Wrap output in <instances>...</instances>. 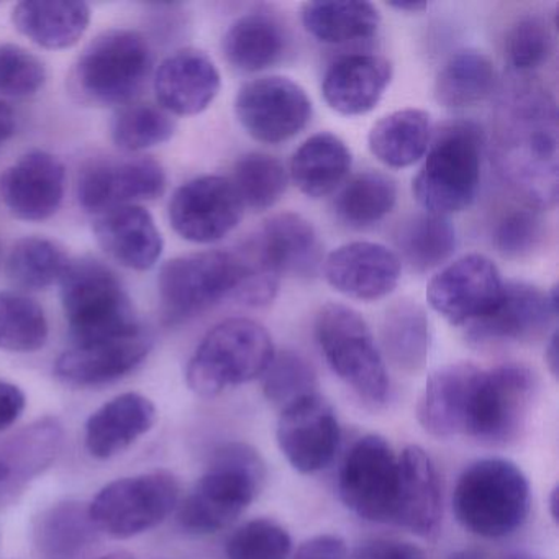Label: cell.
Here are the masks:
<instances>
[{"instance_id":"6da1fadb","label":"cell","mask_w":559,"mask_h":559,"mask_svg":"<svg viewBox=\"0 0 559 559\" xmlns=\"http://www.w3.org/2000/svg\"><path fill=\"white\" fill-rule=\"evenodd\" d=\"M558 107L533 76L509 81L497 103L492 163L499 178L532 211L558 202Z\"/></svg>"},{"instance_id":"7a4b0ae2","label":"cell","mask_w":559,"mask_h":559,"mask_svg":"<svg viewBox=\"0 0 559 559\" xmlns=\"http://www.w3.org/2000/svg\"><path fill=\"white\" fill-rule=\"evenodd\" d=\"M266 476L260 451L247 443L225 444L179 507V523L195 535L228 528L257 499Z\"/></svg>"},{"instance_id":"3957f363","label":"cell","mask_w":559,"mask_h":559,"mask_svg":"<svg viewBox=\"0 0 559 559\" xmlns=\"http://www.w3.org/2000/svg\"><path fill=\"white\" fill-rule=\"evenodd\" d=\"M532 506L528 477L512 461L483 457L457 477L453 512L457 522L483 538H503L525 523Z\"/></svg>"},{"instance_id":"277c9868","label":"cell","mask_w":559,"mask_h":559,"mask_svg":"<svg viewBox=\"0 0 559 559\" xmlns=\"http://www.w3.org/2000/svg\"><path fill=\"white\" fill-rule=\"evenodd\" d=\"M483 130L469 120L447 123L425 153L412 192L427 214L448 217L466 211L480 186Z\"/></svg>"},{"instance_id":"5b68a950","label":"cell","mask_w":559,"mask_h":559,"mask_svg":"<svg viewBox=\"0 0 559 559\" xmlns=\"http://www.w3.org/2000/svg\"><path fill=\"white\" fill-rule=\"evenodd\" d=\"M153 71V53L139 32L110 31L78 58L70 74L71 94L87 106L132 103Z\"/></svg>"},{"instance_id":"8992f818","label":"cell","mask_w":559,"mask_h":559,"mask_svg":"<svg viewBox=\"0 0 559 559\" xmlns=\"http://www.w3.org/2000/svg\"><path fill=\"white\" fill-rule=\"evenodd\" d=\"M273 338L261 323L235 317L215 325L192 355L186 371L191 391L212 399L261 378L274 358Z\"/></svg>"},{"instance_id":"52a82bcc","label":"cell","mask_w":559,"mask_h":559,"mask_svg":"<svg viewBox=\"0 0 559 559\" xmlns=\"http://www.w3.org/2000/svg\"><path fill=\"white\" fill-rule=\"evenodd\" d=\"M60 283L61 302L74 342H103L142 330L129 294L99 261H70Z\"/></svg>"},{"instance_id":"ba28073f","label":"cell","mask_w":559,"mask_h":559,"mask_svg":"<svg viewBox=\"0 0 559 559\" xmlns=\"http://www.w3.org/2000/svg\"><path fill=\"white\" fill-rule=\"evenodd\" d=\"M320 349L332 371L369 404L389 394L384 358L361 313L342 304H326L316 322Z\"/></svg>"},{"instance_id":"9c48e42d","label":"cell","mask_w":559,"mask_h":559,"mask_svg":"<svg viewBox=\"0 0 559 559\" xmlns=\"http://www.w3.org/2000/svg\"><path fill=\"white\" fill-rule=\"evenodd\" d=\"M178 502V479L162 469L107 484L87 506V512L97 532L126 539L165 522Z\"/></svg>"},{"instance_id":"30bf717a","label":"cell","mask_w":559,"mask_h":559,"mask_svg":"<svg viewBox=\"0 0 559 559\" xmlns=\"http://www.w3.org/2000/svg\"><path fill=\"white\" fill-rule=\"evenodd\" d=\"M243 276L237 250L175 258L159 273L163 309L171 322L191 319L227 297L234 299Z\"/></svg>"},{"instance_id":"8fae6325","label":"cell","mask_w":559,"mask_h":559,"mask_svg":"<svg viewBox=\"0 0 559 559\" xmlns=\"http://www.w3.org/2000/svg\"><path fill=\"white\" fill-rule=\"evenodd\" d=\"M397 479L394 448L381 435H366L353 444L340 467V499L359 519L392 522Z\"/></svg>"},{"instance_id":"7c38bea8","label":"cell","mask_w":559,"mask_h":559,"mask_svg":"<svg viewBox=\"0 0 559 559\" xmlns=\"http://www.w3.org/2000/svg\"><path fill=\"white\" fill-rule=\"evenodd\" d=\"M536 388L535 372L520 362L484 371L467 437L489 444L516 440L528 420Z\"/></svg>"},{"instance_id":"4fadbf2b","label":"cell","mask_w":559,"mask_h":559,"mask_svg":"<svg viewBox=\"0 0 559 559\" xmlns=\"http://www.w3.org/2000/svg\"><path fill=\"white\" fill-rule=\"evenodd\" d=\"M235 112L254 140L280 145L302 132L312 119V100L289 78L266 76L241 87Z\"/></svg>"},{"instance_id":"5bb4252c","label":"cell","mask_w":559,"mask_h":559,"mask_svg":"<svg viewBox=\"0 0 559 559\" xmlns=\"http://www.w3.org/2000/svg\"><path fill=\"white\" fill-rule=\"evenodd\" d=\"M499 267L473 253L438 271L427 286V300L451 325H467L492 312L503 293Z\"/></svg>"},{"instance_id":"9a60e30c","label":"cell","mask_w":559,"mask_h":559,"mask_svg":"<svg viewBox=\"0 0 559 559\" xmlns=\"http://www.w3.org/2000/svg\"><path fill=\"white\" fill-rule=\"evenodd\" d=\"M245 205L234 182L224 176H202L178 189L169 202V222L192 243H214L240 224Z\"/></svg>"},{"instance_id":"2e32d148","label":"cell","mask_w":559,"mask_h":559,"mask_svg":"<svg viewBox=\"0 0 559 559\" xmlns=\"http://www.w3.org/2000/svg\"><path fill=\"white\" fill-rule=\"evenodd\" d=\"M335 408L320 392L306 395L281 411L276 438L294 469L312 474L329 466L338 450Z\"/></svg>"},{"instance_id":"e0dca14e","label":"cell","mask_w":559,"mask_h":559,"mask_svg":"<svg viewBox=\"0 0 559 559\" xmlns=\"http://www.w3.org/2000/svg\"><path fill=\"white\" fill-rule=\"evenodd\" d=\"M483 372L479 366L466 361L431 372L417 407L418 421L427 433L437 438L467 437Z\"/></svg>"},{"instance_id":"ac0fdd59","label":"cell","mask_w":559,"mask_h":559,"mask_svg":"<svg viewBox=\"0 0 559 559\" xmlns=\"http://www.w3.org/2000/svg\"><path fill=\"white\" fill-rule=\"evenodd\" d=\"M326 283L349 299H384L401 280V258L381 243L353 241L333 250L322 263Z\"/></svg>"},{"instance_id":"d6986e66","label":"cell","mask_w":559,"mask_h":559,"mask_svg":"<svg viewBox=\"0 0 559 559\" xmlns=\"http://www.w3.org/2000/svg\"><path fill=\"white\" fill-rule=\"evenodd\" d=\"M150 352L152 338L143 329L120 338L74 343L58 358L55 374L73 388H99L135 371Z\"/></svg>"},{"instance_id":"ffe728a7","label":"cell","mask_w":559,"mask_h":559,"mask_svg":"<svg viewBox=\"0 0 559 559\" xmlns=\"http://www.w3.org/2000/svg\"><path fill=\"white\" fill-rule=\"evenodd\" d=\"M166 189V175L155 159L136 158L94 165L78 186L80 204L87 212L103 214L122 205L155 201Z\"/></svg>"},{"instance_id":"44dd1931","label":"cell","mask_w":559,"mask_h":559,"mask_svg":"<svg viewBox=\"0 0 559 559\" xmlns=\"http://www.w3.org/2000/svg\"><path fill=\"white\" fill-rule=\"evenodd\" d=\"M61 447L63 427L53 417L0 438V509L14 502L55 463Z\"/></svg>"},{"instance_id":"7402d4cb","label":"cell","mask_w":559,"mask_h":559,"mask_svg":"<svg viewBox=\"0 0 559 559\" xmlns=\"http://www.w3.org/2000/svg\"><path fill=\"white\" fill-rule=\"evenodd\" d=\"M254 257L274 276L312 277L322 261V245L316 228L294 212L274 215L248 238Z\"/></svg>"},{"instance_id":"603a6c76","label":"cell","mask_w":559,"mask_h":559,"mask_svg":"<svg viewBox=\"0 0 559 559\" xmlns=\"http://www.w3.org/2000/svg\"><path fill=\"white\" fill-rule=\"evenodd\" d=\"M67 171L57 156L32 152L0 178V195L9 211L25 222L53 217L64 198Z\"/></svg>"},{"instance_id":"cb8c5ba5","label":"cell","mask_w":559,"mask_h":559,"mask_svg":"<svg viewBox=\"0 0 559 559\" xmlns=\"http://www.w3.org/2000/svg\"><path fill=\"white\" fill-rule=\"evenodd\" d=\"M221 73L212 58L195 48H185L166 58L155 74L159 106L175 116L204 112L221 93Z\"/></svg>"},{"instance_id":"d4e9b609","label":"cell","mask_w":559,"mask_h":559,"mask_svg":"<svg viewBox=\"0 0 559 559\" xmlns=\"http://www.w3.org/2000/svg\"><path fill=\"white\" fill-rule=\"evenodd\" d=\"M441 486L427 451L411 444L399 454L397 493L392 522L415 535H433L441 522Z\"/></svg>"},{"instance_id":"484cf974","label":"cell","mask_w":559,"mask_h":559,"mask_svg":"<svg viewBox=\"0 0 559 559\" xmlns=\"http://www.w3.org/2000/svg\"><path fill=\"white\" fill-rule=\"evenodd\" d=\"M556 316L548 294L530 284L507 283L492 312L467 329L477 343L523 342L539 335Z\"/></svg>"},{"instance_id":"4316f807","label":"cell","mask_w":559,"mask_h":559,"mask_svg":"<svg viewBox=\"0 0 559 559\" xmlns=\"http://www.w3.org/2000/svg\"><path fill=\"white\" fill-rule=\"evenodd\" d=\"M94 234L100 247L123 267L148 271L162 258V231L142 205H122L97 215Z\"/></svg>"},{"instance_id":"83f0119b","label":"cell","mask_w":559,"mask_h":559,"mask_svg":"<svg viewBox=\"0 0 559 559\" xmlns=\"http://www.w3.org/2000/svg\"><path fill=\"white\" fill-rule=\"evenodd\" d=\"M392 80V64L378 55H348L330 64L323 76L322 96L342 116L371 112Z\"/></svg>"},{"instance_id":"f1b7e54d","label":"cell","mask_w":559,"mask_h":559,"mask_svg":"<svg viewBox=\"0 0 559 559\" xmlns=\"http://www.w3.org/2000/svg\"><path fill=\"white\" fill-rule=\"evenodd\" d=\"M156 407L136 392L117 395L97 408L86 424V448L97 460H110L132 447L156 424Z\"/></svg>"},{"instance_id":"f546056e","label":"cell","mask_w":559,"mask_h":559,"mask_svg":"<svg viewBox=\"0 0 559 559\" xmlns=\"http://www.w3.org/2000/svg\"><path fill=\"white\" fill-rule=\"evenodd\" d=\"M12 22L22 35L47 50H67L86 34L91 9L84 2L27 0L14 9Z\"/></svg>"},{"instance_id":"4dcf8cb0","label":"cell","mask_w":559,"mask_h":559,"mask_svg":"<svg viewBox=\"0 0 559 559\" xmlns=\"http://www.w3.org/2000/svg\"><path fill=\"white\" fill-rule=\"evenodd\" d=\"M287 45L289 38L280 19L266 11H254L230 25L224 38V53L237 70L258 73L280 63Z\"/></svg>"},{"instance_id":"1f68e13d","label":"cell","mask_w":559,"mask_h":559,"mask_svg":"<svg viewBox=\"0 0 559 559\" xmlns=\"http://www.w3.org/2000/svg\"><path fill=\"white\" fill-rule=\"evenodd\" d=\"M352 163V152L340 136L316 133L294 153L290 179L307 198H325L345 181Z\"/></svg>"},{"instance_id":"d6a6232c","label":"cell","mask_w":559,"mask_h":559,"mask_svg":"<svg viewBox=\"0 0 559 559\" xmlns=\"http://www.w3.org/2000/svg\"><path fill=\"white\" fill-rule=\"evenodd\" d=\"M430 142V116L420 109H402L382 117L368 136L374 158L394 169L420 162Z\"/></svg>"},{"instance_id":"836d02e7","label":"cell","mask_w":559,"mask_h":559,"mask_svg":"<svg viewBox=\"0 0 559 559\" xmlns=\"http://www.w3.org/2000/svg\"><path fill=\"white\" fill-rule=\"evenodd\" d=\"M304 28L326 45L365 41L378 34L381 15L369 2L323 0L307 2L300 11Z\"/></svg>"},{"instance_id":"e575fe53","label":"cell","mask_w":559,"mask_h":559,"mask_svg":"<svg viewBox=\"0 0 559 559\" xmlns=\"http://www.w3.org/2000/svg\"><path fill=\"white\" fill-rule=\"evenodd\" d=\"M497 73L487 55L463 50L448 58L435 81V99L447 109L484 103L496 91Z\"/></svg>"},{"instance_id":"d590c367","label":"cell","mask_w":559,"mask_h":559,"mask_svg":"<svg viewBox=\"0 0 559 559\" xmlns=\"http://www.w3.org/2000/svg\"><path fill=\"white\" fill-rule=\"evenodd\" d=\"M382 348L392 365L407 374H417L427 365L430 333L425 310L412 300L389 307L381 326Z\"/></svg>"},{"instance_id":"8d00e7d4","label":"cell","mask_w":559,"mask_h":559,"mask_svg":"<svg viewBox=\"0 0 559 559\" xmlns=\"http://www.w3.org/2000/svg\"><path fill=\"white\" fill-rule=\"evenodd\" d=\"M97 533L87 507L64 502L51 507L38 519L35 543L45 559H73L93 543Z\"/></svg>"},{"instance_id":"74e56055","label":"cell","mask_w":559,"mask_h":559,"mask_svg":"<svg viewBox=\"0 0 559 559\" xmlns=\"http://www.w3.org/2000/svg\"><path fill=\"white\" fill-rule=\"evenodd\" d=\"M397 202V186L389 176L366 171L346 182L335 199L340 221L349 227L362 228L378 224L391 214Z\"/></svg>"},{"instance_id":"f35d334b","label":"cell","mask_w":559,"mask_h":559,"mask_svg":"<svg viewBox=\"0 0 559 559\" xmlns=\"http://www.w3.org/2000/svg\"><path fill=\"white\" fill-rule=\"evenodd\" d=\"M397 245L402 258L415 271L435 270L453 257L457 238L451 222L440 215H418L401 228Z\"/></svg>"},{"instance_id":"ab89813d","label":"cell","mask_w":559,"mask_h":559,"mask_svg":"<svg viewBox=\"0 0 559 559\" xmlns=\"http://www.w3.org/2000/svg\"><path fill=\"white\" fill-rule=\"evenodd\" d=\"M70 260L63 248L47 238L19 240L8 258V274L17 286L44 290L61 281Z\"/></svg>"},{"instance_id":"60d3db41","label":"cell","mask_w":559,"mask_h":559,"mask_svg":"<svg viewBox=\"0 0 559 559\" xmlns=\"http://www.w3.org/2000/svg\"><path fill=\"white\" fill-rule=\"evenodd\" d=\"M48 340L44 309L24 294L0 293V349L34 353Z\"/></svg>"},{"instance_id":"b9f144b4","label":"cell","mask_w":559,"mask_h":559,"mask_svg":"<svg viewBox=\"0 0 559 559\" xmlns=\"http://www.w3.org/2000/svg\"><path fill=\"white\" fill-rule=\"evenodd\" d=\"M245 207L267 211L274 207L287 189V171L283 163L266 153H248L235 165L230 179Z\"/></svg>"},{"instance_id":"7bdbcfd3","label":"cell","mask_w":559,"mask_h":559,"mask_svg":"<svg viewBox=\"0 0 559 559\" xmlns=\"http://www.w3.org/2000/svg\"><path fill=\"white\" fill-rule=\"evenodd\" d=\"M175 132L171 114L152 104L123 106L112 123L114 143L126 152H143L163 145Z\"/></svg>"},{"instance_id":"ee69618b","label":"cell","mask_w":559,"mask_h":559,"mask_svg":"<svg viewBox=\"0 0 559 559\" xmlns=\"http://www.w3.org/2000/svg\"><path fill=\"white\" fill-rule=\"evenodd\" d=\"M555 53V34L551 24L542 15L528 14L520 17L507 37V58L513 73L532 76L545 67Z\"/></svg>"},{"instance_id":"f6af8a7d","label":"cell","mask_w":559,"mask_h":559,"mask_svg":"<svg viewBox=\"0 0 559 559\" xmlns=\"http://www.w3.org/2000/svg\"><path fill=\"white\" fill-rule=\"evenodd\" d=\"M261 378L264 395L281 411L306 395L319 392L316 369L302 355L289 349L274 353L273 361Z\"/></svg>"},{"instance_id":"bcb514c9","label":"cell","mask_w":559,"mask_h":559,"mask_svg":"<svg viewBox=\"0 0 559 559\" xmlns=\"http://www.w3.org/2000/svg\"><path fill=\"white\" fill-rule=\"evenodd\" d=\"M293 538L271 519H254L228 538L227 559H289Z\"/></svg>"},{"instance_id":"7dc6e473","label":"cell","mask_w":559,"mask_h":559,"mask_svg":"<svg viewBox=\"0 0 559 559\" xmlns=\"http://www.w3.org/2000/svg\"><path fill=\"white\" fill-rule=\"evenodd\" d=\"M47 81L44 63L17 45H0V96L28 97Z\"/></svg>"},{"instance_id":"c3c4849f","label":"cell","mask_w":559,"mask_h":559,"mask_svg":"<svg viewBox=\"0 0 559 559\" xmlns=\"http://www.w3.org/2000/svg\"><path fill=\"white\" fill-rule=\"evenodd\" d=\"M543 240V221L532 209L506 215L497 225L496 247L503 257L523 258L532 254Z\"/></svg>"},{"instance_id":"681fc988","label":"cell","mask_w":559,"mask_h":559,"mask_svg":"<svg viewBox=\"0 0 559 559\" xmlns=\"http://www.w3.org/2000/svg\"><path fill=\"white\" fill-rule=\"evenodd\" d=\"M353 559H427V555L404 539L376 538L359 546Z\"/></svg>"},{"instance_id":"f907efd6","label":"cell","mask_w":559,"mask_h":559,"mask_svg":"<svg viewBox=\"0 0 559 559\" xmlns=\"http://www.w3.org/2000/svg\"><path fill=\"white\" fill-rule=\"evenodd\" d=\"M293 559H352L348 545L338 535H317L306 539Z\"/></svg>"},{"instance_id":"816d5d0a","label":"cell","mask_w":559,"mask_h":559,"mask_svg":"<svg viewBox=\"0 0 559 559\" xmlns=\"http://www.w3.org/2000/svg\"><path fill=\"white\" fill-rule=\"evenodd\" d=\"M25 405L27 401L21 388L11 382L0 381V433L17 424L24 414Z\"/></svg>"},{"instance_id":"f5cc1de1","label":"cell","mask_w":559,"mask_h":559,"mask_svg":"<svg viewBox=\"0 0 559 559\" xmlns=\"http://www.w3.org/2000/svg\"><path fill=\"white\" fill-rule=\"evenodd\" d=\"M15 132L14 110L8 104L0 103V145L8 142Z\"/></svg>"},{"instance_id":"db71d44e","label":"cell","mask_w":559,"mask_h":559,"mask_svg":"<svg viewBox=\"0 0 559 559\" xmlns=\"http://www.w3.org/2000/svg\"><path fill=\"white\" fill-rule=\"evenodd\" d=\"M558 332H552L548 346H546L545 359L546 365H548L549 372H551V376L555 379H558Z\"/></svg>"},{"instance_id":"11a10c76","label":"cell","mask_w":559,"mask_h":559,"mask_svg":"<svg viewBox=\"0 0 559 559\" xmlns=\"http://www.w3.org/2000/svg\"><path fill=\"white\" fill-rule=\"evenodd\" d=\"M389 5L397 9V11L411 12V14H420V12L428 8L427 2H418V0H412V2H391Z\"/></svg>"},{"instance_id":"9f6ffc18","label":"cell","mask_w":559,"mask_h":559,"mask_svg":"<svg viewBox=\"0 0 559 559\" xmlns=\"http://www.w3.org/2000/svg\"><path fill=\"white\" fill-rule=\"evenodd\" d=\"M447 559H487L486 552L477 548L456 549Z\"/></svg>"},{"instance_id":"6f0895ef","label":"cell","mask_w":559,"mask_h":559,"mask_svg":"<svg viewBox=\"0 0 559 559\" xmlns=\"http://www.w3.org/2000/svg\"><path fill=\"white\" fill-rule=\"evenodd\" d=\"M559 487H552L551 493L548 497L549 515H551L552 522L558 523V509H559Z\"/></svg>"},{"instance_id":"680465c9","label":"cell","mask_w":559,"mask_h":559,"mask_svg":"<svg viewBox=\"0 0 559 559\" xmlns=\"http://www.w3.org/2000/svg\"><path fill=\"white\" fill-rule=\"evenodd\" d=\"M503 559H543L539 556L532 555V552H513V555L506 556Z\"/></svg>"},{"instance_id":"91938a15","label":"cell","mask_w":559,"mask_h":559,"mask_svg":"<svg viewBox=\"0 0 559 559\" xmlns=\"http://www.w3.org/2000/svg\"><path fill=\"white\" fill-rule=\"evenodd\" d=\"M99 559H133L132 555L126 551L112 552V555L103 556Z\"/></svg>"}]
</instances>
